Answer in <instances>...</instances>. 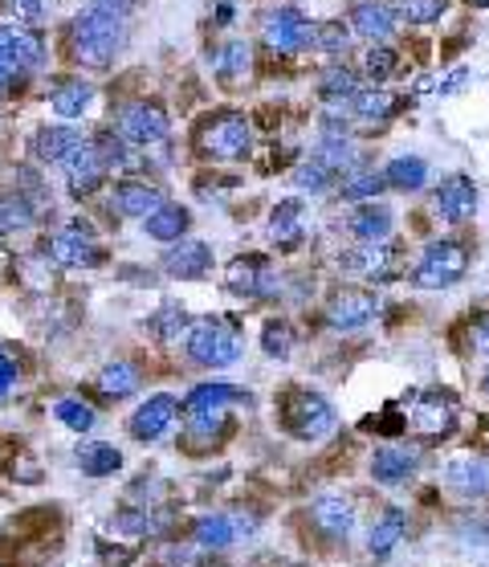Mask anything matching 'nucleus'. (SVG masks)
<instances>
[{
	"label": "nucleus",
	"mask_w": 489,
	"mask_h": 567,
	"mask_svg": "<svg viewBox=\"0 0 489 567\" xmlns=\"http://www.w3.org/2000/svg\"><path fill=\"white\" fill-rule=\"evenodd\" d=\"M70 46H74V58L82 66L107 70L122 54V46H127V29H122L119 16L86 9V13H77L74 25H70Z\"/></svg>",
	"instance_id": "nucleus-1"
},
{
	"label": "nucleus",
	"mask_w": 489,
	"mask_h": 567,
	"mask_svg": "<svg viewBox=\"0 0 489 567\" xmlns=\"http://www.w3.org/2000/svg\"><path fill=\"white\" fill-rule=\"evenodd\" d=\"M277 413H282L286 433L298 437V441H322V437H331L338 425L331 400L319 397V392H310V388H286Z\"/></svg>",
	"instance_id": "nucleus-2"
},
{
	"label": "nucleus",
	"mask_w": 489,
	"mask_h": 567,
	"mask_svg": "<svg viewBox=\"0 0 489 567\" xmlns=\"http://www.w3.org/2000/svg\"><path fill=\"white\" fill-rule=\"evenodd\" d=\"M188 359L200 368H229L241 359V339L225 319H200L188 327Z\"/></svg>",
	"instance_id": "nucleus-3"
},
{
	"label": "nucleus",
	"mask_w": 489,
	"mask_h": 567,
	"mask_svg": "<svg viewBox=\"0 0 489 567\" xmlns=\"http://www.w3.org/2000/svg\"><path fill=\"white\" fill-rule=\"evenodd\" d=\"M465 270H469V249L461 241H432L416 261L413 282L420 291H444V286L461 282Z\"/></svg>",
	"instance_id": "nucleus-4"
},
{
	"label": "nucleus",
	"mask_w": 489,
	"mask_h": 567,
	"mask_svg": "<svg viewBox=\"0 0 489 567\" xmlns=\"http://www.w3.org/2000/svg\"><path fill=\"white\" fill-rule=\"evenodd\" d=\"M261 37L265 46L277 49V54H298V49H310V37H314V21H306L298 9L282 4L274 13H265L261 21Z\"/></svg>",
	"instance_id": "nucleus-5"
},
{
	"label": "nucleus",
	"mask_w": 489,
	"mask_h": 567,
	"mask_svg": "<svg viewBox=\"0 0 489 567\" xmlns=\"http://www.w3.org/2000/svg\"><path fill=\"white\" fill-rule=\"evenodd\" d=\"M253 143V131L241 115H213L208 123L200 127V147L216 160H241Z\"/></svg>",
	"instance_id": "nucleus-6"
},
{
	"label": "nucleus",
	"mask_w": 489,
	"mask_h": 567,
	"mask_svg": "<svg viewBox=\"0 0 489 567\" xmlns=\"http://www.w3.org/2000/svg\"><path fill=\"white\" fill-rule=\"evenodd\" d=\"M168 110L159 103H131L119 115V135L127 143H135V147H155V143L168 139Z\"/></svg>",
	"instance_id": "nucleus-7"
},
{
	"label": "nucleus",
	"mask_w": 489,
	"mask_h": 567,
	"mask_svg": "<svg viewBox=\"0 0 489 567\" xmlns=\"http://www.w3.org/2000/svg\"><path fill=\"white\" fill-rule=\"evenodd\" d=\"M61 172H65V185H70V192L82 200V197H91V192H98V188H103V180H107L110 168L103 164L98 147L82 139L74 152L61 160Z\"/></svg>",
	"instance_id": "nucleus-8"
},
{
	"label": "nucleus",
	"mask_w": 489,
	"mask_h": 567,
	"mask_svg": "<svg viewBox=\"0 0 489 567\" xmlns=\"http://www.w3.org/2000/svg\"><path fill=\"white\" fill-rule=\"evenodd\" d=\"M46 249L61 270H82V265H98V261H103V253H98V246H94V237L86 225H65L61 233L49 237Z\"/></svg>",
	"instance_id": "nucleus-9"
},
{
	"label": "nucleus",
	"mask_w": 489,
	"mask_h": 567,
	"mask_svg": "<svg viewBox=\"0 0 489 567\" xmlns=\"http://www.w3.org/2000/svg\"><path fill=\"white\" fill-rule=\"evenodd\" d=\"M457 421V409L444 392H420V397L408 404V429L425 433V437H441V433L453 429Z\"/></svg>",
	"instance_id": "nucleus-10"
},
{
	"label": "nucleus",
	"mask_w": 489,
	"mask_h": 567,
	"mask_svg": "<svg viewBox=\"0 0 489 567\" xmlns=\"http://www.w3.org/2000/svg\"><path fill=\"white\" fill-rule=\"evenodd\" d=\"M225 286L232 294H253V298H274L277 274L265 258H237L225 274Z\"/></svg>",
	"instance_id": "nucleus-11"
},
{
	"label": "nucleus",
	"mask_w": 489,
	"mask_h": 567,
	"mask_svg": "<svg viewBox=\"0 0 489 567\" xmlns=\"http://www.w3.org/2000/svg\"><path fill=\"white\" fill-rule=\"evenodd\" d=\"M396 261V249L387 246V241H359L355 249H347L338 265L355 277H371V282H383V277H392V265Z\"/></svg>",
	"instance_id": "nucleus-12"
},
{
	"label": "nucleus",
	"mask_w": 489,
	"mask_h": 567,
	"mask_svg": "<svg viewBox=\"0 0 489 567\" xmlns=\"http://www.w3.org/2000/svg\"><path fill=\"white\" fill-rule=\"evenodd\" d=\"M444 486L457 498H486L489 494V461L474 453H457L444 465Z\"/></svg>",
	"instance_id": "nucleus-13"
},
{
	"label": "nucleus",
	"mask_w": 489,
	"mask_h": 567,
	"mask_svg": "<svg viewBox=\"0 0 489 567\" xmlns=\"http://www.w3.org/2000/svg\"><path fill=\"white\" fill-rule=\"evenodd\" d=\"M375 294L367 291H338L331 303H326V322L335 327V331H359V327H367L371 322V315H375Z\"/></svg>",
	"instance_id": "nucleus-14"
},
{
	"label": "nucleus",
	"mask_w": 489,
	"mask_h": 567,
	"mask_svg": "<svg viewBox=\"0 0 489 567\" xmlns=\"http://www.w3.org/2000/svg\"><path fill=\"white\" fill-rule=\"evenodd\" d=\"M180 416V404L171 397H152L147 404H139V413L131 416V437L135 441H159L164 433L176 425Z\"/></svg>",
	"instance_id": "nucleus-15"
},
{
	"label": "nucleus",
	"mask_w": 489,
	"mask_h": 567,
	"mask_svg": "<svg viewBox=\"0 0 489 567\" xmlns=\"http://www.w3.org/2000/svg\"><path fill=\"white\" fill-rule=\"evenodd\" d=\"M208 270H213V249L204 246V241H183L180 237V246H171L164 253V274L180 277V282H196Z\"/></svg>",
	"instance_id": "nucleus-16"
},
{
	"label": "nucleus",
	"mask_w": 489,
	"mask_h": 567,
	"mask_svg": "<svg viewBox=\"0 0 489 567\" xmlns=\"http://www.w3.org/2000/svg\"><path fill=\"white\" fill-rule=\"evenodd\" d=\"M110 204L119 216H131V221H147V216L164 204V192L155 185H143V180H122L110 192Z\"/></svg>",
	"instance_id": "nucleus-17"
},
{
	"label": "nucleus",
	"mask_w": 489,
	"mask_h": 567,
	"mask_svg": "<svg viewBox=\"0 0 489 567\" xmlns=\"http://www.w3.org/2000/svg\"><path fill=\"white\" fill-rule=\"evenodd\" d=\"M310 519H314V527H319L322 535L331 539H351L355 535V503L351 498H343V494H326V498H319L314 503V510H310Z\"/></svg>",
	"instance_id": "nucleus-18"
},
{
	"label": "nucleus",
	"mask_w": 489,
	"mask_h": 567,
	"mask_svg": "<svg viewBox=\"0 0 489 567\" xmlns=\"http://www.w3.org/2000/svg\"><path fill=\"white\" fill-rule=\"evenodd\" d=\"M0 58L13 62L16 70H33L46 58V46H41L37 33L21 29V25H0Z\"/></svg>",
	"instance_id": "nucleus-19"
},
{
	"label": "nucleus",
	"mask_w": 489,
	"mask_h": 567,
	"mask_svg": "<svg viewBox=\"0 0 489 567\" xmlns=\"http://www.w3.org/2000/svg\"><path fill=\"white\" fill-rule=\"evenodd\" d=\"M416 470H420V458H416V449H408V445H387V449H375V458H371V477L383 482V486H399Z\"/></svg>",
	"instance_id": "nucleus-20"
},
{
	"label": "nucleus",
	"mask_w": 489,
	"mask_h": 567,
	"mask_svg": "<svg viewBox=\"0 0 489 567\" xmlns=\"http://www.w3.org/2000/svg\"><path fill=\"white\" fill-rule=\"evenodd\" d=\"M392 29H396V13L387 4H380V0H359L351 9V33H359L367 42L383 46L392 37Z\"/></svg>",
	"instance_id": "nucleus-21"
},
{
	"label": "nucleus",
	"mask_w": 489,
	"mask_h": 567,
	"mask_svg": "<svg viewBox=\"0 0 489 567\" xmlns=\"http://www.w3.org/2000/svg\"><path fill=\"white\" fill-rule=\"evenodd\" d=\"M306 233H310V213H306L302 200H282L270 216V241L274 246H298Z\"/></svg>",
	"instance_id": "nucleus-22"
},
{
	"label": "nucleus",
	"mask_w": 489,
	"mask_h": 567,
	"mask_svg": "<svg viewBox=\"0 0 489 567\" xmlns=\"http://www.w3.org/2000/svg\"><path fill=\"white\" fill-rule=\"evenodd\" d=\"M477 209V188L469 176H453V180H444L437 188V213L444 221H465V216H474Z\"/></svg>",
	"instance_id": "nucleus-23"
},
{
	"label": "nucleus",
	"mask_w": 489,
	"mask_h": 567,
	"mask_svg": "<svg viewBox=\"0 0 489 567\" xmlns=\"http://www.w3.org/2000/svg\"><path fill=\"white\" fill-rule=\"evenodd\" d=\"M314 160H319L322 168H331L338 176V172H347L355 164V143L351 135H347V127L331 123L326 131L319 135V143H314Z\"/></svg>",
	"instance_id": "nucleus-24"
},
{
	"label": "nucleus",
	"mask_w": 489,
	"mask_h": 567,
	"mask_svg": "<svg viewBox=\"0 0 489 567\" xmlns=\"http://www.w3.org/2000/svg\"><path fill=\"white\" fill-rule=\"evenodd\" d=\"M244 388H232V383H200L192 388V397L183 400V413L196 416V413H229V404H241Z\"/></svg>",
	"instance_id": "nucleus-25"
},
{
	"label": "nucleus",
	"mask_w": 489,
	"mask_h": 567,
	"mask_svg": "<svg viewBox=\"0 0 489 567\" xmlns=\"http://www.w3.org/2000/svg\"><path fill=\"white\" fill-rule=\"evenodd\" d=\"M404 539V510L399 506H387L380 519L371 522V535H367V552L375 559H387L396 552V543Z\"/></svg>",
	"instance_id": "nucleus-26"
},
{
	"label": "nucleus",
	"mask_w": 489,
	"mask_h": 567,
	"mask_svg": "<svg viewBox=\"0 0 489 567\" xmlns=\"http://www.w3.org/2000/svg\"><path fill=\"white\" fill-rule=\"evenodd\" d=\"M188 225H192V216H188V209H180V204H159L147 221H143V229H147V237H155V241H180L183 233H188Z\"/></svg>",
	"instance_id": "nucleus-27"
},
{
	"label": "nucleus",
	"mask_w": 489,
	"mask_h": 567,
	"mask_svg": "<svg viewBox=\"0 0 489 567\" xmlns=\"http://www.w3.org/2000/svg\"><path fill=\"white\" fill-rule=\"evenodd\" d=\"M253 527L241 519H232V515H208V519H200L196 522V539H200V547H229V543H237L241 535H249Z\"/></svg>",
	"instance_id": "nucleus-28"
},
{
	"label": "nucleus",
	"mask_w": 489,
	"mask_h": 567,
	"mask_svg": "<svg viewBox=\"0 0 489 567\" xmlns=\"http://www.w3.org/2000/svg\"><path fill=\"white\" fill-rule=\"evenodd\" d=\"M77 143H82V135L70 131V127H46V131H37V139H33V155L41 164H61Z\"/></svg>",
	"instance_id": "nucleus-29"
},
{
	"label": "nucleus",
	"mask_w": 489,
	"mask_h": 567,
	"mask_svg": "<svg viewBox=\"0 0 489 567\" xmlns=\"http://www.w3.org/2000/svg\"><path fill=\"white\" fill-rule=\"evenodd\" d=\"M98 392L107 400H122L139 392V368L131 359H110L107 368L98 371Z\"/></svg>",
	"instance_id": "nucleus-30"
},
{
	"label": "nucleus",
	"mask_w": 489,
	"mask_h": 567,
	"mask_svg": "<svg viewBox=\"0 0 489 567\" xmlns=\"http://www.w3.org/2000/svg\"><path fill=\"white\" fill-rule=\"evenodd\" d=\"M347 225H351V233L359 241H387V233H392V213H387L383 204H359Z\"/></svg>",
	"instance_id": "nucleus-31"
},
{
	"label": "nucleus",
	"mask_w": 489,
	"mask_h": 567,
	"mask_svg": "<svg viewBox=\"0 0 489 567\" xmlns=\"http://www.w3.org/2000/svg\"><path fill=\"white\" fill-rule=\"evenodd\" d=\"M49 103H53V110H58L61 119H77V115H86V110H91L94 91L82 82V78H74V82H58L53 94H49Z\"/></svg>",
	"instance_id": "nucleus-32"
},
{
	"label": "nucleus",
	"mask_w": 489,
	"mask_h": 567,
	"mask_svg": "<svg viewBox=\"0 0 489 567\" xmlns=\"http://www.w3.org/2000/svg\"><path fill=\"white\" fill-rule=\"evenodd\" d=\"M465 82H469V70H465V66H449V70H432V74L420 78L413 86V94L416 98H449V94H457Z\"/></svg>",
	"instance_id": "nucleus-33"
},
{
	"label": "nucleus",
	"mask_w": 489,
	"mask_h": 567,
	"mask_svg": "<svg viewBox=\"0 0 489 567\" xmlns=\"http://www.w3.org/2000/svg\"><path fill=\"white\" fill-rule=\"evenodd\" d=\"M392 107H396V98L387 91H355L351 98H347V115H355V119H363V123H380V119H387L392 115Z\"/></svg>",
	"instance_id": "nucleus-34"
},
{
	"label": "nucleus",
	"mask_w": 489,
	"mask_h": 567,
	"mask_svg": "<svg viewBox=\"0 0 489 567\" xmlns=\"http://www.w3.org/2000/svg\"><path fill=\"white\" fill-rule=\"evenodd\" d=\"M428 180V164L420 155H396L387 172H383V185L392 188H404V192H416V188H425Z\"/></svg>",
	"instance_id": "nucleus-35"
},
{
	"label": "nucleus",
	"mask_w": 489,
	"mask_h": 567,
	"mask_svg": "<svg viewBox=\"0 0 489 567\" xmlns=\"http://www.w3.org/2000/svg\"><path fill=\"white\" fill-rule=\"evenodd\" d=\"M77 465H82V474L107 477V474H115V470H122V453L107 441H91L77 449Z\"/></svg>",
	"instance_id": "nucleus-36"
},
{
	"label": "nucleus",
	"mask_w": 489,
	"mask_h": 567,
	"mask_svg": "<svg viewBox=\"0 0 489 567\" xmlns=\"http://www.w3.org/2000/svg\"><path fill=\"white\" fill-rule=\"evenodd\" d=\"M383 192V176L375 168H359V164H351V168L343 172V197L347 200H371Z\"/></svg>",
	"instance_id": "nucleus-37"
},
{
	"label": "nucleus",
	"mask_w": 489,
	"mask_h": 567,
	"mask_svg": "<svg viewBox=\"0 0 489 567\" xmlns=\"http://www.w3.org/2000/svg\"><path fill=\"white\" fill-rule=\"evenodd\" d=\"M33 221H37V209L29 204V197H21V192L0 197V229H25Z\"/></svg>",
	"instance_id": "nucleus-38"
},
{
	"label": "nucleus",
	"mask_w": 489,
	"mask_h": 567,
	"mask_svg": "<svg viewBox=\"0 0 489 567\" xmlns=\"http://www.w3.org/2000/svg\"><path fill=\"white\" fill-rule=\"evenodd\" d=\"M94 147H98V155H103V164H107V168H135L131 143H127L119 131H103V135L94 139Z\"/></svg>",
	"instance_id": "nucleus-39"
},
{
	"label": "nucleus",
	"mask_w": 489,
	"mask_h": 567,
	"mask_svg": "<svg viewBox=\"0 0 489 567\" xmlns=\"http://www.w3.org/2000/svg\"><path fill=\"white\" fill-rule=\"evenodd\" d=\"M249 66H253V54H249L244 42H229V46L220 49V58H216V70H220L225 82H241L249 74Z\"/></svg>",
	"instance_id": "nucleus-40"
},
{
	"label": "nucleus",
	"mask_w": 489,
	"mask_h": 567,
	"mask_svg": "<svg viewBox=\"0 0 489 567\" xmlns=\"http://www.w3.org/2000/svg\"><path fill=\"white\" fill-rule=\"evenodd\" d=\"M351 46V29L343 21H326V25H314V37H310V49H322V54H347Z\"/></svg>",
	"instance_id": "nucleus-41"
},
{
	"label": "nucleus",
	"mask_w": 489,
	"mask_h": 567,
	"mask_svg": "<svg viewBox=\"0 0 489 567\" xmlns=\"http://www.w3.org/2000/svg\"><path fill=\"white\" fill-rule=\"evenodd\" d=\"M53 416H58L65 429H74V433L94 429V409L91 404H82V400H58V404H53Z\"/></svg>",
	"instance_id": "nucleus-42"
},
{
	"label": "nucleus",
	"mask_w": 489,
	"mask_h": 567,
	"mask_svg": "<svg viewBox=\"0 0 489 567\" xmlns=\"http://www.w3.org/2000/svg\"><path fill=\"white\" fill-rule=\"evenodd\" d=\"M444 13V0H396V16L408 25H432Z\"/></svg>",
	"instance_id": "nucleus-43"
},
{
	"label": "nucleus",
	"mask_w": 489,
	"mask_h": 567,
	"mask_svg": "<svg viewBox=\"0 0 489 567\" xmlns=\"http://www.w3.org/2000/svg\"><path fill=\"white\" fill-rule=\"evenodd\" d=\"M261 347H265V355H274V359H286V355L294 352V331L286 322H265Z\"/></svg>",
	"instance_id": "nucleus-44"
},
{
	"label": "nucleus",
	"mask_w": 489,
	"mask_h": 567,
	"mask_svg": "<svg viewBox=\"0 0 489 567\" xmlns=\"http://www.w3.org/2000/svg\"><path fill=\"white\" fill-rule=\"evenodd\" d=\"M294 185L310 188V192H322V188L335 185V172L322 168L319 160H306V164H298V168H294Z\"/></svg>",
	"instance_id": "nucleus-45"
},
{
	"label": "nucleus",
	"mask_w": 489,
	"mask_h": 567,
	"mask_svg": "<svg viewBox=\"0 0 489 567\" xmlns=\"http://www.w3.org/2000/svg\"><path fill=\"white\" fill-rule=\"evenodd\" d=\"M363 74L371 78V82H383V78L396 74V54L387 46H371L363 58Z\"/></svg>",
	"instance_id": "nucleus-46"
},
{
	"label": "nucleus",
	"mask_w": 489,
	"mask_h": 567,
	"mask_svg": "<svg viewBox=\"0 0 489 567\" xmlns=\"http://www.w3.org/2000/svg\"><path fill=\"white\" fill-rule=\"evenodd\" d=\"M152 327H155V335H159V339H176V335H180V327H183V307L168 303V307H164L152 319Z\"/></svg>",
	"instance_id": "nucleus-47"
},
{
	"label": "nucleus",
	"mask_w": 489,
	"mask_h": 567,
	"mask_svg": "<svg viewBox=\"0 0 489 567\" xmlns=\"http://www.w3.org/2000/svg\"><path fill=\"white\" fill-rule=\"evenodd\" d=\"M13 4L16 16H25V21H41V16H49V9H53V0H9Z\"/></svg>",
	"instance_id": "nucleus-48"
},
{
	"label": "nucleus",
	"mask_w": 489,
	"mask_h": 567,
	"mask_svg": "<svg viewBox=\"0 0 489 567\" xmlns=\"http://www.w3.org/2000/svg\"><path fill=\"white\" fill-rule=\"evenodd\" d=\"M91 9H98V13H107V16H127L131 9H135V0H91Z\"/></svg>",
	"instance_id": "nucleus-49"
},
{
	"label": "nucleus",
	"mask_w": 489,
	"mask_h": 567,
	"mask_svg": "<svg viewBox=\"0 0 489 567\" xmlns=\"http://www.w3.org/2000/svg\"><path fill=\"white\" fill-rule=\"evenodd\" d=\"M21 74H25V70H16L13 62H4V58H0V94L13 91L16 82H21Z\"/></svg>",
	"instance_id": "nucleus-50"
},
{
	"label": "nucleus",
	"mask_w": 489,
	"mask_h": 567,
	"mask_svg": "<svg viewBox=\"0 0 489 567\" xmlns=\"http://www.w3.org/2000/svg\"><path fill=\"white\" fill-rule=\"evenodd\" d=\"M13 380H16V364L4 352H0V397L13 388Z\"/></svg>",
	"instance_id": "nucleus-51"
},
{
	"label": "nucleus",
	"mask_w": 489,
	"mask_h": 567,
	"mask_svg": "<svg viewBox=\"0 0 489 567\" xmlns=\"http://www.w3.org/2000/svg\"><path fill=\"white\" fill-rule=\"evenodd\" d=\"M481 347H486V352H489V322H486V327H481Z\"/></svg>",
	"instance_id": "nucleus-52"
},
{
	"label": "nucleus",
	"mask_w": 489,
	"mask_h": 567,
	"mask_svg": "<svg viewBox=\"0 0 489 567\" xmlns=\"http://www.w3.org/2000/svg\"><path fill=\"white\" fill-rule=\"evenodd\" d=\"M481 388H486V392H489V371H486V380H481Z\"/></svg>",
	"instance_id": "nucleus-53"
}]
</instances>
